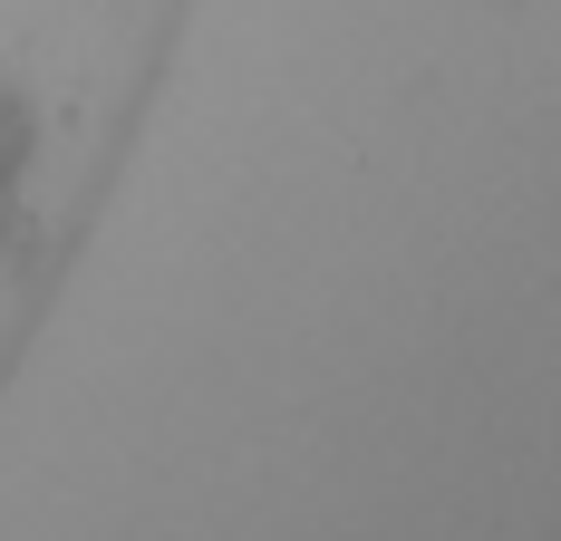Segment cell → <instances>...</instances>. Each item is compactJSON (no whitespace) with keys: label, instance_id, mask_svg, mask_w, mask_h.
Here are the masks:
<instances>
[]
</instances>
